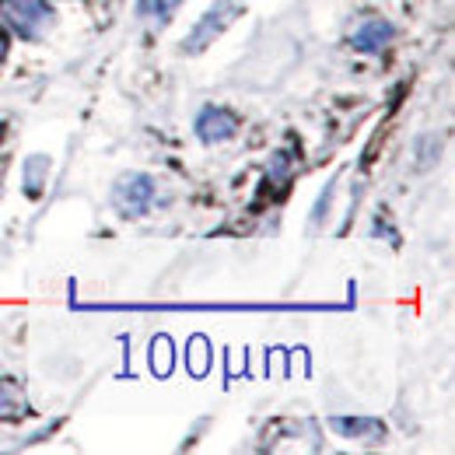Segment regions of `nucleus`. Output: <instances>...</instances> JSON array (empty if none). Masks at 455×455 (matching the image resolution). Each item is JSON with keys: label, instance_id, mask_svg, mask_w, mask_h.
<instances>
[{"label": "nucleus", "instance_id": "obj_1", "mask_svg": "<svg viewBox=\"0 0 455 455\" xmlns=\"http://www.w3.org/2000/svg\"><path fill=\"white\" fill-rule=\"evenodd\" d=\"M238 14H242V4H238V0H214V4L204 11V18L193 25V32L182 39V53L196 57V53H204L207 46H214L228 28H231V21H235Z\"/></svg>", "mask_w": 455, "mask_h": 455}, {"label": "nucleus", "instance_id": "obj_2", "mask_svg": "<svg viewBox=\"0 0 455 455\" xmlns=\"http://www.w3.org/2000/svg\"><path fill=\"white\" fill-rule=\"evenodd\" d=\"M0 21L32 43L53 28V11L43 0H0Z\"/></svg>", "mask_w": 455, "mask_h": 455}, {"label": "nucleus", "instance_id": "obj_3", "mask_svg": "<svg viewBox=\"0 0 455 455\" xmlns=\"http://www.w3.org/2000/svg\"><path fill=\"white\" fill-rule=\"evenodd\" d=\"M155 179L148 172H123L113 186V207L123 218H144L155 204Z\"/></svg>", "mask_w": 455, "mask_h": 455}, {"label": "nucleus", "instance_id": "obj_4", "mask_svg": "<svg viewBox=\"0 0 455 455\" xmlns=\"http://www.w3.org/2000/svg\"><path fill=\"white\" fill-rule=\"evenodd\" d=\"M193 130H196V137L204 144H225V140H231L242 130V119L231 113L228 106H207L204 113L196 116Z\"/></svg>", "mask_w": 455, "mask_h": 455}, {"label": "nucleus", "instance_id": "obj_5", "mask_svg": "<svg viewBox=\"0 0 455 455\" xmlns=\"http://www.w3.org/2000/svg\"><path fill=\"white\" fill-rule=\"evenodd\" d=\"M393 39H396V28H393L386 18H368V21H361V25L354 28V36H350V43H354L357 53H382Z\"/></svg>", "mask_w": 455, "mask_h": 455}, {"label": "nucleus", "instance_id": "obj_6", "mask_svg": "<svg viewBox=\"0 0 455 455\" xmlns=\"http://www.w3.org/2000/svg\"><path fill=\"white\" fill-rule=\"evenodd\" d=\"M330 427L347 442H382L386 424L379 417H330Z\"/></svg>", "mask_w": 455, "mask_h": 455}, {"label": "nucleus", "instance_id": "obj_7", "mask_svg": "<svg viewBox=\"0 0 455 455\" xmlns=\"http://www.w3.org/2000/svg\"><path fill=\"white\" fill-rule=\"evenodd\" d=\"M211 364H214V347L207 337H189L186 343V368L193 379H207L211 375Z\"/></svg>", "mask_w": 455, "mask_h": 455}, {"label": "nucleus", "instance_id": "obj_8", "mask_svg": "<svg viewBox=\"0 0 455 455\" xmlns=\"http://www.w3.org/2000/svg\"><path fill=\"white\" fill-rule=\"evenodd\" d=\"M46 179H50V158H46V155H32V158H25V165H21V186H25V193H28L32 200L43 196Z\"/></svg>", "mask_w": 455, "mask_h": 455}, {"label": "nucleus", "instance_id": "obj_9", "mask_svg": "<svg viewBox=\"0 0 455 455\" xmlns=\"http://www.w3.org/2000/svg\"><path fill=\"white\" fill-rule=\"evenodd\" d=\"M148 361H151V371L158 379H169L172 368H175V347H172V337H155L151 347H148Z\"/></svg>", "mask_w": 455, "mask_h": 455}, {"label": "nucleus", "instance_id": "obj_10", "mask_svg": "<svg viewBox=\"0 0 455 455\" xmlns=\"http://www.w3.org/2000/svg\"><path fill=\"white\" fill-rule=\"evenodd\" d=\"M413 165L417 172H427L438 165V158H442V137L438 133H420L417 140H413Z\"/></svg>", "mask_w": 455, "mask_h": 455}, {"label": "nucleus", "instance_id": "obj_11", "mask_svg": "<svg viewBox=\"0 0 455 455\" xmlns=\"http://www.w3.org/2000/svg\"><path fill=\"white\" fill-rule=\"evenodd\" d=\"M25 410H28V403L21 396L18 382L0 379V420H18V417H25Z\"/></svg>", "mask_w": 455, "mask_h": 455}, {"label": "nucleus", "instance_id": "obj_12", "mask_svg": "<svg viewBox=\"0 0 455 455\" xmlns=\"http://www.w3.org/2000/svg\"><path fill=\"white\" fill-rule=\"evenodd\" d=\"M182 0H140V18L155 21V25H169V18L179 11Z\"/></svg>", "mask_w": 455, "mask_h": 455}, {"label": "nucleus", "instance_id": "obj_13", "mask_svg": "<svg viewBox=\"0 0 455 455\" xmlns=\"http://www.w3.org/2000/svg\"><path fill=\"white\" fill-rule=\"evenodd\" d=\"M4 60H7V36L0 32V67H4Z\"/></svg>", "mask_w": 455, "mask_h": 455}]
</instances>
